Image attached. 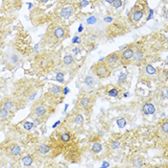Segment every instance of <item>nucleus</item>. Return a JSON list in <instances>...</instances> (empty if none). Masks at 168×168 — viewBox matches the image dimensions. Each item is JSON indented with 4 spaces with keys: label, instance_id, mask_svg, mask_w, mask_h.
<instances>
[{
    "label": "nucleus",
    "instance_id": "1",
    "mask_svg": "<svg viewBox=\"0 0 168 168\" xmlns=\"http://www.w3.org/2000/svg\"><path fill=\"white\" fill-rule=\"evenodd\" d=\"M95 73L98 77L100 78H105L110 75V69L105 64H98L95 66Z\"/></svg>",
    "mask_w": 168,
    "mask_h": 168
},
{
    "label": "nucleus",
    "instance_id": "2",
    "mask_svg": "<svg viewBox=\"0 0 168 168\" xmlns=\"http://www.w3.org/2000/svg\"><path fill=\"white\" fill-rule=\"evenodd\" d=\"M142 112L146 115H150V114H154L156 112V108L153 104L151 103H146L142 106Z\"/></svg>",
    "mask_w": 168,
    "mask_h": 168
},
{
    "label": "nucleus",
    "instance_id": "3",
    "mask_svg": "<svg viewBox=\"0 0 168 168\" xmlns=\"http://www.w3.org/2000/svg\"><path fill=\"white\" fill-rule=\"evenodd\" d=\"M72 13H73V8L71 6H66V7H65L61 11L60 14H61V17L65 18V19H67V18H69L72 15Z\"/></svg>",
    "mask_w": 168,
    "mask_h": 168
},
{
    "label": "nucleus",
    "instance_id": "4",
    "mask_svg": "<svg viewBox=\"0 0 168 168\" xmlns=\"http://www.w3.org/2000/svg\"><path fill=\"white\" fill-rule=\"evenodd\" d=\"M118 61H119V56L117 54H115V53L110 55V56L107 58V63L110 65H114L115 64H117Z\"/></svg>",
    "mask_w": 168,
    "mask_h": 168
},
{
    "label": "nucleus",
    "instance_id": "5",
    "mask_svg": "<svg viewBox=\"0 0 168 168\" xmlns=\"http://www.w3.org/2000/svg\"><path fill=\"white\" fill-rule=\"evenodd\" d=\"M133 55H134V50L132 48H127L123 51V53L121 54V57L124 60H130L133 58Z\"/></svg>",
    "mask_w": 168,
    "mask_h": 168
},
{
    "label": "nucleus",
    "instance_id": "6",
    "mask_svg": "<svg viewBox=\"0 0 168 168\" xmlns=\"http://www.w3.org/2000/svg\"><path fill=\"white\" fill-rule=\"evenodd\" d=\"M65 31L62 27H57V28H55V30H54V36L56 37L57 39L64 38L65 37Z\"/></svg>",
    "mask_w": 168,
    "mask_h": 168
},
{
    "label": "nucleus",
    "instance_id": "7",
    "mask_svg": "<svg viewBox=\"0 0 168 168\" xmlns=\"http://www.w3.org/2000/svg\"><path fill=\"white\" fill-rule=\"evenodd\" d=\"M45 113H46V108L44 106H39L37 109H36V114L38 117H42L44 116Z\"/></svg>",
    "mask_w": 168,
    "mask_h": 168
},
{
    "label": "nucleus",
    "instance_id": "8",
    "mask_svg": "<svg viewBox=\"0 0 168 168\" xmlns=\"http://www.w3.org/2000/svg\"><path fill=\"white\" fill-rule=\"evenodd\" d=\"M10 152H11V154L13 156L18 157V156H20V154H21V149H20V147L18 145H13L11 148Z\"/></svg>",
    "mask_w": 168,
    "mask_h": 168
},
{
    "label": "nucleus",
    "instance_id": "9",
    "mask_svg": "<svg viewBox=\"0 0 168 168\" xmlns=\"http://www.w3.org/2000/svg\"><path fill=\"white\" fill-rule=\"evenodd\" d=\"M143 15H144V13L142 11H135L133 13V19L135 22H138L143 17Z\"/></svg>",
    "mask_w": 168,
    "mask_h": 168
},
{
    "label": "nucleus",
    "instance_id": "10",
    "mask_svg": "<svg viewBox=\"0 0 168 168\" xmlns=\"http://www.w3.org/2000/svg\"><path fill=\"white\" fill-rule=\"evenodd\" d=\"M63 63L65 65H71L74 63V59H73V57L71 56V55H66L63 59Z\"/></svg>",
    "mask_w": 168,
    "mask_h": 168
},
{
    "label": "nucleus",
    "instance_id": "11",
    "mask_svg": "<svg viewBox=\"0 0 168 168\" xmlns=\"http://www.w3.org/2000/svg\"><path fill=\"white\" fill-rule=\"evenodd\" d=\"M49 151H50V147L48 145H46V144H41V145L39 146V152L40 154H42V155L47 154Z\"/></svg>",
    "mask_w": 168,
    "mask_h": 168
},
{
    "label": "nucleus",
    "instance_id": "12",
    "mask_svg": "<svg viewBox=\"0 0 168 168\" xmlns=\"http://www.w3.org/2000/svg\"><path fill=\"white\" fill-rule=\"evenodd\" d=\"M134 62H140L143 58V53L140 51V50H137L136 52H134V55H133Z\"/></svg>",
    "mask_w": 168,
    "mask_h": 168
},
{
    "label": "nucleus",
    "instance_id": "13",
    "mask_svg": "<svg viewBox=\"0 0 168 168\" xmlns=\"http://www.w3.org/2000/svg\"><path fill=\"white\" fill-rule=\"evenodd\" d=\"M145 70H146V72H147L149 75H155V74L157 73V69L153 66V65H146Z\"/></svg>",
    "mask_w": 168,
    "mask_h": 168
},
{
    "label": "nucleus",
    "instance_id": "14",
    "mask_svg": "<svg viewBox=\"0 0 168 168\" xmlns=\"http://www.w3.org/2000/svg\"><path fill=\"white\" fill-rule=\"evenodd\" d=\"M22 163L25 166H30L32 163H33V158L30 157V156H26L22 158Z\"/></svg>",
    "mask_w": 168,
    "mask_h": 168
},
{
    "label": "nucleus",
    "instance_id": "15",
    "mask_svg": "<svg viewBox=\"0 0 168 168\" xmlns=\"http://www.w3.org/2000/svg\"><path fill=\"white\" fill-rule=\"evenodd\" d=\"M91 149H92V151L94 153H99V152L102 151V145L99 142H94L91 146Z\"/></svg>",
    "mask_w": 168,
    "mask_h": 168
},
{
    "label": "nucleus",
    "instance_id": "16",
    "mask_svg": "<svg viewBox=\"0 0 168 168\" xmlns=\"http://www.w3.org/2000/svg\"><path fill=\"white\" fill-rule=\"evenodd\" d=\"M116 124H117V126L119 127V128H124L126 125H127V121H126V119L125 118H123V117H120V118H118L117 120H116Z\"/></svg>",
    "mask_w": 168,
    "mask_h": 168
},
{
    "label": "nucleus",
    "instance_id": "17",
    "mask_svg": "<svg viewBox=\"0 0 168 168\" xmlns=\"http://www.w3.org/2000/svg\"><path fill=\"white\" fill-rule=\"evenodd\" d=\"M10 115V111H8V110H6V109H2V110H0V118L1 119H5V118H7L8 116Z\"/></svg>",
    "mask_w": 168,
    "mask_h": 168
},
{
    "label": "nucleus",
    "instance_id": "18",
    "mask_svg": "<svg viewBox=\"0 0 168 168\" xmlns=\"http://www.w3.org/2000/svg\"><path fill=\"white\" fill-rule=\"evenodd\" d=\"M4 109L8 110V111H11L13 109V103L11 100H7L4 103Z\"/></svg>",
    "mask_w": 168,
    "mask_h": 168
},
{
    "label": "nucleus",
    "instance_id": "19",
    "mask_svg": "<svg viewBox=\"0 0 168 168\" xmlns=\"http://www.w3.org/2000/svg\"><path fill=\"white\" fill-rule=\"evenodd\" d=\"M80 104H81V106H82L83 108L88 109V108L90 107V100H89L88 98H83L82 100L80 101Z\"/></svg>",
    "mask_w": 168,
    "mask_h": 168
},
{
    "label": "nucleus",
    "instance_id": "20",
    "mask_svg": "<svg viewBox=\"0 0 168 168\" xmlns=\"http://www.w3.org/2000/svg\"><path fill=\"white\" fill-rule=\"evenodd\" d=\"M74 122L77 124V125H82V123L84 122V117H83V115H81V114H77V115L75 116Z\"/></svg>",
    "mask_w": 168,
    "mask_h": 168
},
{
    "label": "nucleus",
    "instance_id": "21",
    "mask_svg": "<svg viewBox=\"0 0 168 168\" xmlns=\"http://www.w3.org/2000/svg\"><path fill=\"white\" fill-rule=\"evenodd\" d=\"M93 83H94V80H93V78H92L91 76H87V77L85 78V84H86L87 86L91 87V86L93 85Z\"/></svg>",
    "mask_w": 168,
    "mask_h": 168
},
{
    "label": "nucleus",
    "instance_id": "22",
    "mask_svg": "<svg viewBox=\"0 0 168 168\" xmlns=\"http://www.w3.org/2000/svg\"><path fill=\"white\" fill-rule=\"evenodd\" d=\"M134 167H141L143 165V162H142V159L139 158V157H136L134 159Z\"/></svg>",
    "mask_w": 168,
    "mask_h": 168
},
{
    "label": "nucleus",
    "instance_id": "23",
    "mask_svg": "<svg viewBox=\"0 0 168 168\" xmlns=\"http://www.w3.org/2000/svg\"><path fill=\"white\" fill-rule=\"evenodd\" d=\"M118 93H119V91H118L117 89H112V90H109V92H108V94L111 97H117L118 96Z\"/></svg>",
    "mask_w": 168,
    "mask_h": 168
},
{
    "label": "nucleus",
    "instance_id": "24",
    "mask_svg": "<svg viewBox=\"0 0 168 168\" xmlns=\"http://www.w3.org/2000/svg\"><path fill=\"white\" fill-rule=\"evenodd\" d=\"M70 138H71L70 134H67V133H65V134H63L61 135V139H62V141H64V142H68V141L70 140Z\"/></svg>",
    "mask_w": 168,
    "mask_h": 168
},
{
    "label": "nucleus",
    "instance_id": "25",
    "mask_svg": "<svg viewBox=\"0 0 168 168\" xmlns=\"http://www.w3.org/2000/svg\"><path fill=\"white\" fill-rule=\"evenodd\" d=\"M33 127H34V122H30V121H27V122H25V123L23 124V128H24L25 130H27V131L31 130V129H32Z\"/></svg>",
    "mask_w": 168,
    "mask_h": 168
},
{
    "label": "nucleus",
    "instance_id": "26",
    "mask_svg": "<svg viewBox=\"0 0 168 168\" xmlns=\"http://www.w3.org/2000/svg\"><path fill=\"white\" fill-rule=\"evenodd\" d=\"M65 75H64V73H62V72H59V73H57L56 75V80L59 82V83H64V81H65Z\"/></svg>",
    "mask_w": 168,
    "mask_h": 168
},
{
    "label": "nucleus",
    "instance_id": "27",
    "mask_svg": "<svg viewBox=\"0 0 168 168\" xmlns=\"http://www.w3.org/2000/svg\"><path fill=\"white\" fill-rule=\"evenodd\" d=\"M112 6H113V8L118 9V8H120L122 6V1L121 0H114L112 2Z\"/></svg>",
    "mask_w": 168,
    "mask_h": 168
},
{
    "label": "nucleus",
    "instance_id": "28",
    "mask_svg": "<svg viewBox=\"0 0 168 168\" xmlns=\"http://www.w3.org/2000/svg\"><path fill=\"white\" fill-rule=\"evenodd\" d=\"M50 91H51L52 93H54V94H59V93L61 92V88L58 87V86H54V87L51 88Z\"/></svg>",
    "mask_w": 168,
    "mask_h": 168
},
{
    "label": "nucleus",
    "instance_id": "29",
    "mask_svg": "<svg viewBox=\"0 0 168 168\" xmlns=\"http://www.w3.org/2000/svg\"><path fill=\"white\" fill-rule=\"evenodd\" d=\"M96 21H97V18H96L94 15L90 16V17H89V18L87 19V23H89V24H95Z\"/></svg>",
    "mask_w": 168,
    "mask_h": 168
},
{
    "label": "nucleus",
    "instance_id": "30",
    "mask_svg": "<svg viewBox=\"0 0 168 168\" xmlns=\"http://www.w3.org/2000/svg\"><path fill=\"white\" fill-rule=\"evenodd\" d=\"M126 79H127V74L121 73V74L119 75V77H118V82H119V83H123V82L126 81Z\"/></svg>",
    "mask_w": 168,
    "mask_h": 168
},
{
    "label": "nucleus",
    "instance_id": "31",
    "mask_svg": "<svg viewBox=\"0 0 168 168\" xmlns=\"http://www.w3.org/2000/svg\"><path fill=\"white\" fill-rule=\"evenodd\" d=\"M161 130H162L163 133H165V134H167L168 133V122L167 121L163 122V124L161 125Z\"/></svg>",
    "mask_w": 168,
    "mask_h": 168
},
{
    "label": "nucleus",
    "instance_id": "32",
    "mask_svg": "<svg viewBox=\"0 0 168 168\" xmlns=\"http://www.w3.org/2000/svg\"><path fill=\"white\" fill-rule=\"evenodd\" d=\"M89 4H90L89 0H82L81 3H80V7H81V8H85V7H87Z\"/></svg>",
    "mask_w": 168,
    "mask_h": 168
},
{
    "label": "nucleus",
    "instance_id": "33",
    "mask_svg": "<svg viewBox=\"0 0 168 168\" xmlns=\"http://www.w3.org/2000/svg\"><path fill=\"white\" fill-rule=\"evenodd\" d=\"M120 147V142L119 141H113L112 143V149H117V148H119Z\"/></svg>",
    "mask_w": 168,
    "mask_h": 168
},
{
    "label": "nucleus",
    "instance_id": "34",
    "mask_svg": "<svg viewBox=\"0 0 168 168\" xmlns=\"http://www.w3.org/2000/svg\"><path fill=\"white\" fill-rule=\"evenodd\" d=\"M72 42H73V43H76V42H77V43H80V42H81V39H80L79 37H74L73 39H72Z\"/></svg>",
    "mask_w": 168,
    "mask_h": 168
},
{
    "label": "nucleus",
    "instance_id": "35",
    "mask_svg": "<svg viewBox=\"0 0 168 168\" xmlns=\"http://www.w3.org/2000/svg\"><path fill=\"white\" fill-rule=\"evenodd\" d=\"M17 61H18V57L16 56V55H13V56L12 57V62H13V64H16Z\"/></svg>",
    "mask_w": 168,
    "mask_h": 168
},
{
    "label": "nucleus",
    "instance_id": "36",
    "mask_svg": "<svg viewBox=\"0 0 168 168\" xmlns=\"http://www.w3.org/2000/svg\"><path fill=\"white\" fill-rule=\"evenodd\" d=\"M104 21H105V22H108V23L112 22V17H110V16H106V17L104 18Z\"/></svg>",
    "mask_w": 168,
    "mask_h": 168
},
{
    "label": "nucleus",
    "instance_id": "37",
    "mask_svg": "<svg viewBox=\"0 0 168 168\" xmlns=\"http://www.w3.org/2000/svg\"><path fill=\"white\" fill-rule=\"evenodd\" d=\"M73 52H74V54H75V55H77V54H79V53L81 52V50L79 49L78 47H76V48H74V49H73Z\"/></svg>",
    "mask_w": 168,
    "mask_h": 168
},
{
    "label": "nucleus",
    "instance_id": "38",
    "mask_svg": "<svg viewBox=\"0 0 168 168\" xmlns=\"http://www.w3.org/2000/svg\"><path fill=\"white\" fill-rule=\"evenodd\" d=\"M153 14H154V11H153V10H150V13H149V17H148L147 19H148V20H150V19H151V18L153 17Z\"/></svg>",
    "mask_w": 168,
    "mask_h": 168
},
{
    "label": "nucleus",
    "instance_id": "39",
    "mask_svg": "<svg viewBox=\"0 0 168 168\" xmlns=\"http://www.w3.org/2000/svg\"><path fill=\"white\" fill-rule=\"evenodd\" d=\"M40 123H41V122H40V120L37 118V119H35V121H34V126H35V125H39Z\"/></svg>",
    "mask_w": 168,
    "mask_h": 168
},
{
    "label": "nucleus",
    "instance_id": "40",
    "mask_svg": "<svg viewBox=\"0 0 168 168\" xmlns=\"http://www.w3.org/2000/svg\"><path fill=\"white\" fill-rule=\"evenodd\" d=\"M36 95H37V92H34L33 94H32V95L29 97V100H30V101L34 100V98H35V96H36Z\"/></svg>",
    "mask_w": 168,
    "mask_h": 168
},
{
    "label": "nucleus",
    "instance_id": "41",
    "mask_svg": "<svg viewBox=\"0 0 168 168\" xmlns=\"http://www.w3.org/2000/svg\"><path fill=\"white\" fill-rule=\"evenodd\" d=\"M110 166V164L107 162V161H104L103 162V165H102V167H109Z\"/></svg>",
    "mask_w": 168,
    "mask_h": 168
},
{
    "label": "nucleus",
    "instance_id": "42",
    "mask_svg": "<svg viewBox=\"0 0 168 168\" xmlns=\"http://www.w3.org/2000/svg\"><path fill=\"white\" fill-rule=\"evenodd\" d=\"M69 92V90H68V88H65L64 89V94H67Z\"/></svg>",
    "mask_w": 168,
    "mask_h": 168
},
{
    "label": "nucleus",
    "instance_id": "43",
    "mask_svg": "<svg viewBox=\"0 0 168 168\" xmlns=\"http://www.w3.org/2000/svg\"><path fill=\"white\" fill-rule=\"evenodd\" d=\"M82 31H83V25H82V24H81V25H80V26H79L78 32H80V33H81V32H82Z\"/></svg>",
    "mask_w": 168,
    "mask_h": 168
},
{
    "label": "nucleus",
    "instance_id": "44",
    "mask_svg": "<svg viewBox=\"0 0 168 168\" xmlns=\"http://www.w3.org/2000/svg\"><path fill=\"white\" fill-rule=\"evenodd\" d=\"M60 123H61V121H60V120H59V121H57L56 123H55L54 125H53V128H56L57 126H58V125H59Z\"/></svg>",
    "mask_w": 168,
    "mask_h": 168
},
{
    "label": "nucleus",
    "instance_id": "45",
    "mask_svg": "<svg viewBox=\"0 0 168 168\" xmlns=\"http://www.w3.org/2000/svg\"><path fill=\"white\" fill-rule=\"evenodd\" d=\"M107 3H109V4H112V2L114 1V0H105Z\"/></svg>",
    "mask_w": 168,
    "mask_h": 168
},
{
    "label": "nucleus",
    "instance_id": "46",
    "mask_svg": "<svg viewBox=\"0 0 168 168\" xmlns=\"http://www.w3.org/2000/svg\"><path fill=\"white\" fill-rule=\"evenodd\" d=\"M48 1H49V0H40V2H41V3H47Z\"/></svg>",
    "mask_w": 168,
    "mask_h": 168
},
{
    "label": "nucleus",
    "instance_id": "47",
    "mask_svg": "<svg viewBox=\"0 0 168 168\" xmlns=\"http://www.w3.org/2000/svg\"><path fill=\"white\" fill-rule=\"evenodd\" d=\"M28 6H29V9H31V8L33 7V4H31V3H28Z\"/></svg>",
    "mask_w": 168,
    "mask_h": 168
},
{
    "label": "nucleus",
    "instance_id": "48",
    "mask_svg": "<svg viewBox=\"0 0 168 168\" xmlns=\"http://www.w3.org/2000/svg\"><path fill=\"white\" fill-rule=\"evenodd\" d=\"M0 89H1V87H0Z\"/></svg>",
    "mask_w": 168,
    "mask_h": 168
}]
</instances>
